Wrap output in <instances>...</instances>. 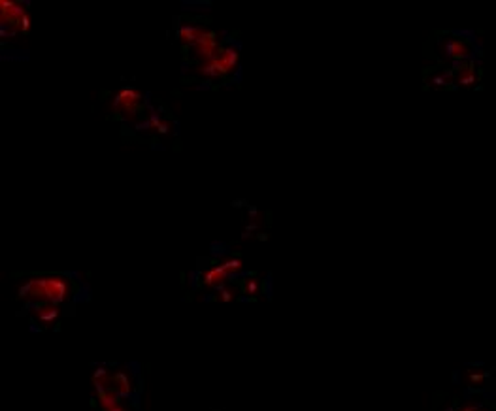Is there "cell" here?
<instances>
[{
	"mask_svg": "<svg viewBox=\"0 0 496 411\" xmlns=\"http://www.w3.org/2000/svg\"><path fill=\"white\" fill-rule=\"evenodd\" d=\"M21 296H28L30 300L42 302H51V304H61L68 296V285L62 277H44V279H30L25 283L19 291Z\"/></svg>",
	"mask_w": 496,
	"mask_h": 411,
	"instance_id": "1",
	"label": "cell"
},
{
	"mask_svg": "<svg viewBox=\"0 0 496 411\" xmlns=\"http://www.w3.org/2000/svg\"><path fill=\"white\" fill-rule=\"evenodd\" d=\"M472 53V45L468 44V40L464 38H451L446 44V55L453 61H461L466 59Z\"/></svg>",
	"mask_w": 496,
	"mask_h": 411,
	"instance_id": "2",
	"label": "cell"
},
{
	"mask_svg": "<svg viewBox=\"0 0 496 411\" xmlns=\"http://www.w3.org/2000/svg\"><path fill=\"white\" fill-rule=\"evenodd\" d=\"M458 81L461 83H472L474 81V66L472 64H466L464 62L463 66H461V74H458Z\"/></svg>",
	"mask_w": 496,
	"mask_h": 411,
	"instance_id": "3",
	"label": "cell"
},
{
	"mask_svg": "<svg viewBox=\"0 0 496 411\" xmlns=\"http://www.w3.org/2000/svg\"><path fill=\"white\" fill-rule=\"evenodd\" d=\"M480 410H483V404H474V406H466V407H463L461 411H480Z\"/></svg>",
	"mask_w": 496,
	"mask_h": 411,
	"instance_id": "4",
	"label": "cell"
},
{
	"mask_svg": "<svg viewBox=\"0 0 496 411\" xmlns=\"http://www.w3.org/2000/svg\"><path fill=\"white\" fill-rule=\"evenodd\" d=\"M110 411H125V410H123V407L117 406V407H113V410H110Z\"/></svg>",
	"mask_w": 496,
	"mask_h": 411,
	"instance_id": "5",
	"label": "cell"
},
{
	"mask_svg": "<svg viewBox=\"0 0 496 411\" xmlns=\"http://www.w3.org/2000/svg\"><path fill=\"white\" fill-rule=\"evenodd\" d=\"M446 411H457V407H447Z\"/></svg>",
	"mask_w": 496,
	"mask_h": 411,
	"instance_id": "6",
	"label": "cell"
}]
</instances>
